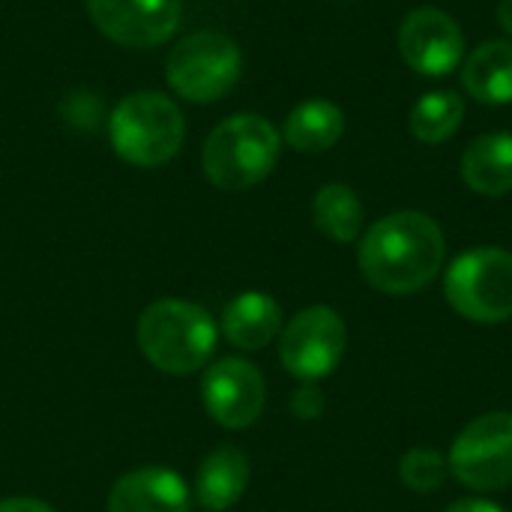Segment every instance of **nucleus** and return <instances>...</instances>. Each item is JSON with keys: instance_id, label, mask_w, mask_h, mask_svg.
<instances>
[{"instance_id": "10", "label": "nucleus", "mask_w": 512, "mask_h": 512, "mask_svg": "<svg viewBox=\"0 0 512 512\" xmlns=\"http://www.w3.org/2000/svg\"><path fill=\"white\" fill-rule=\"evenodd\" d=\"M207 414L225 429L252 426L267 402V384L255 363L240 357H225L213 363L201 384Z\"/></svg>"}, {"instance_id": "21", "label": "nucleus", "mask_w": 512, "mask_h": 512, "mask_svg": "<svg viewBox=\"0 0 512 512\" xmlns=\"http://www.w3.org/2000/svg\"><path fill=\"white\" fill-rule=\"evenodd\" d=\"M291 408L300 420H318L324 414V396L315 384H306L294 393L291 399Z\"/></svg>"}, {"instance_id": "17", "label": "nucleus", "mask_w": 512, "mask_h": 512, "mask_svg": "<svg viewBox=\"0 0 512 512\" xmlns=\"http://www.w3.org/2000/svg\"><path fill=\"white\" fill-rule=\"evenodd\" d=\"M282 135L297 153H324L345 135V114L330 99H309L288 114Z\"/></svg>"}, {"instance_id": "5", "label": "nucleus", "mask_w": 512, "mask_h": 512, "mask_svg": "<svg viewBox=\"0 0 512 512\" xmlns=\"http://www.w3.org/2000/svg\"><path fill=\"white\" fill-rule=\"evenodd\" d=\"M447 303L474 324H504L512 318V252L477 246L462 252L444 276Z\"/></svg>"}, {"instance_id": "3", "label": "nucleus", "mask_w": 512, "mask_h": 512, "mask_svg": "<svg viewBox=\"0 0 512 512\" xmlns=\"http://www.w3.org/2000/svg\"><path fill=\"white\" fill-rule=\"evenodd\" d=\"M282 138L261 114H234L204 141V174L216 189L246 192L270 177L279 162Z\"/></svg>"}, {"instance_id": "16", "label": "nucleus", "mask_w": 512, "mask_h": 512, "mask_svg": "<svg viewBox=\"0 0 512 512\" xmlns=\"http://www.w3.org/2000/svg\"><path fill=\"white\" fill-rule=\"evenodd\" d=\"M249 486V459L237 447L213 450L195 474V498L204 510H231Z\"/></svg>"}, {"instance_id": "22", "label": "nucleus", "mask_w": 512, "mask_h": 512, "mask_svg": "<svg viewBox=\"0 0 512 512\" xmlns=\"http://www.w3.org/2000/svg\"><path fill=\"white\" fill-rule=\"evenodd\" d=\"M0 512H54L45 501L36 498H6L0 501Z\"/></svg>"}, {"instance_id": "15", "label": "nucleus", "mask_w": 512, "mask_h": 512, "mask_svg": "<svg viewBox=\"0 0 512 512\" xmlns=\"http://www.w3.org/2000/svg\"><path fill=\"white\" fill-rule=\"evenodd\" d=\"M462 87L483 105L512 102V39H486L462 60Z\"/></svg>"}, {"instance_id": "9", "label": "nucleus", "mask_w": 512, "mask_h": 512, "mask_svg": "<svg viewBox=\"0 0 512 512\" xmlns=\"http://www.w3.org/2000/svg\"><path fill=\"white\" fill-rule=\"evenodd\" d=\"M402 60L429 78H444L465 60V33L459 21L438 9V6H420L405 15L399 36H396Z\"/></svg>"}, {"instance_id": "6", "label": "nucleus", "mask_w": 512, "mask_h": 512, "mask_svg": "<svg viewBox=\"0 0 512 512\" xmlns=\"http://www.w3.org/2000/svg\"><path fill=\"white\" fill-rule=\"evenodd\" d=\"M243 72V57L234 39L216 30H201L174 45L165 63L168 84L189 102H216L234 90Z\"/></svg>"}, {"instance_id": "20", "label": "nucleus", "mask_w": 512, "mask_h": 512, "mask_svg": "<svg viewBox=\"0 0 512 512\" xmlns=\"http://www.w3.org/2000/svg\"><path fill=\"white\" fill-rule=\"evenodd\" d=\"M447 459L438 453V450H429V447H417V450H408L399 462V477L402 483L417 492V495H435L444 480H447Z\"/></svg>"}, {"instance_id": "7", "label": "nucleus", "mask_w": 512, "mask_h": 512, "mask_svg": "<svg viewBox=\"0 0 512 512\" xmlns=\"http://www.w3.org/2000/svg\"><path fill=\"white\" fill-rule=\"evenodd\" d=\"M447 465L453 477L480 495L512 486V414L492 411L471 420L453 441Z\"/></svg>"}, {"instance_id": "4", "label": "nucleus", "mask_w": 512, "mask_h": 512, "mask_svg": "<svg viewBox=\"0 0 512 512\" xmlns=\"http://www.w3.org/2000/svg\"><path fill=\"white\" fill-rule=\"evenodd\" d=\"M183 135L186 123L180 108L156 90L126 96L111 114V147L138 168H156L174 159Z\"/></svg>"}, {"instance_id": "19", "label": "nucleus", "mask_w": 512, "mask_h": 512, "mask_svg": "<svg viewBox=\"0 0 512 512\" xmlns=\"http://www.w3.org/2000/svg\"><path fill=\"white\" fill-rule=\"evenodd\" d=\"M465 120V99L456 90H432L414 102L408 126L411 135L423 144H444L450 141Z\"/></svg>"}, {"instance_id": "12", "label": "nucleus", "mask_w": 512, "mask_h": 512, "mask_svg": "<svg viewBox=\"0 0 512 512\" xmlns=\"http://www.w3.org/2000/svg\"><path fill=\"white\" fill-rule=\"evenodd\" d=\"M189 501V486L177 471L138 468L114 483L108 512H189Z\"/></svg>"}, {"instance_id": "8", "label": "nucleus", "mask_w": 512, "mask_h": 512, "mask_svg": "<svg viewBox=\"0 0 512 512\" xmlns=\"http://www.w3.org/2000/svg\"><path fill=\"white\" fill-rule=\"evenodd\" d=\"M348 348V327L342 315L330 306H309L288 321L279 336V360L282 366L306 381L315 384L333 375Z\"/></svg>"}, {"instance_id": "24", "label": "nucleus", "mask_w": 512, "mask_h": 512, "mask_svg": "<svg viewBox=\"0 0 512 512\" xmlns=\"http://www.w3.org/2000/svg\"><path fill=\"white\" fill-rule=\"evenodd\" d=\"M498 24L512 36V0H501L498 3Z\"/></svg>"}, {"instance_id": "1", "label": "nucleus", "mask_w": 512, "mask_h": 512, "mask_svg": "<svg viewBox=\"0 0 512 512\" xmlns=\"http://www.w3.org/2000/svg\"><path fill=\"white\" fill-rule=\"evenodd\" d=\"M444 255L447 240L441 225L420 210H399L378 219L363 234L357 264L375 291L411 297L438 279Z\"/></svg>"}, {"instance_id": "11", "label": "nucleus", "mask_w": 512, "mask_h": 512, "mask_svg": "<svg viewBox=\"0 0 512 512\" xmlns=\"http://www.w3.org/2000/svg\"><path fill=\"white\" fill-rule=\"evenodd\" d=\"M180 0H87L93 24L129 48L162 45L180 24Z\"/></svg>"}, {"instance_id": "14", "label": "nucleus", "mask_w": 512, "mask_h": 512, "mask_svg": "<svg viewBox=\"0 0 512 512\" xmlns=\"http://www.w3.org/2000/svg\"><path fill=\"white\" fill-rule=\"evenodd\" d=\"M462 180L471 192L501 198L512 192V132H486L462 153Z\"/></svg>"}, {"instance_id": "2", "label": "nucleus", "mask_w": 512, "mask_h": 512, "mask_svg": "<svg viewBox=\"0 0 512 512\" xmlns=\"http://www.w3.org/2000/svg\"><path fill=\"white\" fill-rule=\"evenodd\" d=\"M216 321L186 300H159L138 318V348L165 375H192L216 351Z\"/></svg>"}, {"instance_id": "18", "label": "nucleus", "mask_w": 512, "mask_h": 512, "mask_svg": "<svg viewBox=\"0 0 512 512\" xmlns=\"http://www.w3.org/2000/svg\"><path fill=\"white\" fill-rule=\"evenodd\" d=\"M363 219V201L345 183H327L312 198L315 228L336 243H354L363 231Z\"/></svg>"}, {"instance_id": "23", "label": "nucleus", "mask_w": 512, "mask_h": 512, "mask_svg": "<svg viewBox=\"0 0 512 512\" xmlns=\"http://www.w3.org/2000/svg\"><path fill=\"white\" fill-rule=\"evenodd\" d=\"M447 512H507L504 507L492 504V501H483V498H465V501H456Z\"/></svg>"}, {"instance_id": "13", "label": "nucleus", "mask_w": 512, "mask_h": 512, "mask_svg": "<svg viewBox=\"0 0 512 512\" xmlns=\"http://www.w3.org/2000/svg\"><path fill=\"white\" fill-rule=\"evenodd\" d=\"M282 330V309L264 291L237 294L222 312V333L240 351L267 348Z\"/></svg>"}]
</instances>
